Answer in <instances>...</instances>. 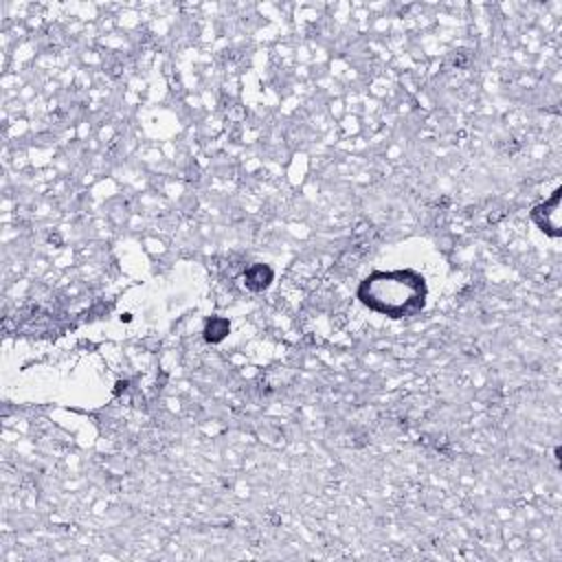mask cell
Returning a JSON list of instances; mask_svg holds the SVG:
<instances>
[{
	"label": "cell",
	"mask_w": 562,
	"mask_h": 562,
	"mask_svg": "<svg viewBox=\"0 0 562 562\" xmlns=\"http://www.w3.org/2000/svg\"><path fill=\"white\" fill-rule=\"evenodd\" d=\"M362 301L393 318L406 316L424 305V283L413 272H378L360 288Z\"/></svg>",
	"instance_id": "cell-1"
}]
</instances>
